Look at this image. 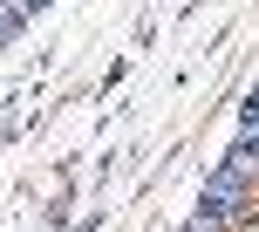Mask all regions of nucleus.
<instances>
[{
    "label": "nucleus",
    "mask_w": 259,
    "mask_h": 232,
    "mask_svg": "<svg viewBox=\"0 0 259 232\" xmlns=\"http://www.w3.org/2000/svg\"><path fill=\"white\" fill-rule=\"evenodd\" d=\"M246 205H252V178H239V171H211L205 178V219L211 225L232 232L239 219H246Z\"/></svg>",
    "instance_id": "1"
},
{
    "label": "nucleus",
    "mask_w": 259,
    "mask_h": 232,
    "mask_svg": "<svg viewBox=\"0 0 259 232\" xmlns=\"http://www.w3.org/2000/svg\"><path fill=\"white\" fill-rule=\"evenodd\" d=\"M41 7V0H0V27H7V34H14V27H21L27 21V14H34Z\"/></svg>",
    "instance_id": "2"
},
{
    "label": "nucleus",
    "mask_w": 259,
    "mask_h": 232,
    "mask_svg": "<svg viewBox=\"0 0 259 232\" xmlns=\"http://www.w3.org/2000/svg\"><path fill=\"white\" fill-rule=\"evenodd\" d=\"M0 34H7V27H0Z\"/></svg>",
    "instance_id": "3"
}]
</instances>
